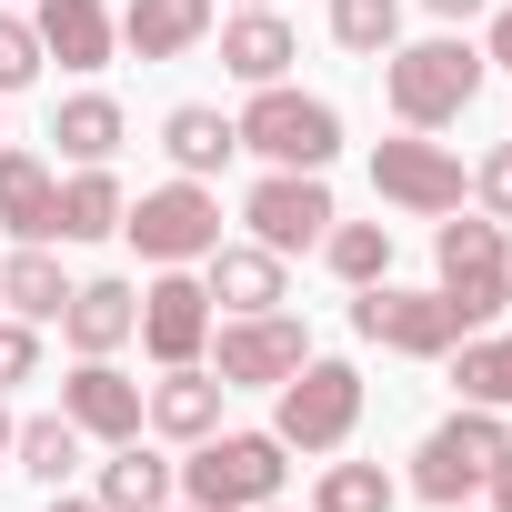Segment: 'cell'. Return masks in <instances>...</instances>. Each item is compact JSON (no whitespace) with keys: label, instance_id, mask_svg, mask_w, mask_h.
<instances>
[{"label":"cell","instance_id":"cell-1","mask_svg":"<svg viewBox=\"0 0 512 512\" xmlns=\"http://www.w3.org/2000/svg\"><path fill=\"white\" fill-rule=\"evenodd\" d=\"M482 71H492V61H482L462 31H442V41L382 51V101H392L402 131H442V121H462V111L482 101Z\"/></svg>","mask_w":512,"mask_h":512},{"label":"cell","instance_id":"cell-2","mask_svg":"<svg viewBox=\"0 0 512 512\" xmlns=\"http://www.w3.org/2000/svg\"><path fill=\"white\" fill-rule=\"evenodd\" d=\"M432 292L452 302V322L462 332H492L502 312H512V241H502V221L492 211H472V221H452L442 211V231H432Z\"/></svg>","mask_w":512,"mask_h":512},{"label":"cell","instance_id":"cell-3","mask_svg":"<svg viewBox=\"0 0 512 512\" xmlns=\"http://www.w3.org/2000/svg\"><path fill=\"white\" fill-rule=\"evenodd\" d=\"M282 472H292V452L272 432H211L181 462V502L191 512H251V502H282Z\"/></svg>","mask_w":512,"mask_h":512},{"label":"cell","instance_id":"cell-4","mask_svg":"<svg viewBox=\"0 0 512 512\" xmlns=\"http://www.w3.org/2000/svg\"><path fill=\"white\" fill-rule=\"evenodd\" d=\"M231 131H241V151H262L272 171H332V151H342V111L322 91H292V81L251 91V111Z\"/></svg>","mask_w":512,"mask_h":512},{"label":"cell","instance_id":"cell-5","mask_svg":"<svg viewBox=\"0 0 512 512\" xmlns=\"http://www.w3.org/2000/svg\"><path fill=\"white\" fill-rule=\"evenodd\" d=\"M121 231H131V251L151 272H171V262H211L221 251V191L211 181H161V191H141L131 211H121Z\"/></svg>","mask_w":512,"mask_h":512},{"label":"cell","instance_id":"cell-6","mask_svg":"<svg viewBox=\"0 0 512 512\" xmlns=\"http://www.w3.org/2000/svg\"><path fill=\"white\" fill-rule=\"evenodd\" d=\"M502 452H512V432H502V412H482V402H462L452 422H432V432H422V452H412V492L452 512V502H472V492L492 482V462H502Z\"/></svg>","mask_w":512,"mask_h":512},{"label":"cell","instance_id":"cell-7","mask_svg":"<svg viewBox=\"0 0 512 512\" xmlns=\"http://www.w3.org/2000/svg\"><path fill=\"white\" fill-rule=\"evenodd\" d=\"M352 422H362V372H352V362H322V352H312V362L282 382V402H272V442H282V452H342Z\"/></svg>","mask_w":512,"mask_h":512},{"label":"cell","instance_id":"cell-8","mask_svg":"<svg viewBox=\"0 0 512 512\" xmlns=\"http://www.w3.org/2000/svg\"><path fill=\"white\" fill-rule=\"evenodd\" d=\"M302 362H312V332H302L292 312H231V322L211 332V372H221L231 392H282Z\"/></svg>","mask_w":512,"mask_h":512},{"label":"cell","instance_id":"cell-9","mask_svg":"<svg viewBox=\"0 0 512 512\" xmlns=\"http://www.w3.org/2000/svg\"><path fill=\"white\" fill-rule=\"evenodd\" d=\"M372 191H382L392 211H412V221H442V211H462L472 171H462L432 131H402V141H372Z\"/></svg>","mask_w":512,"mask_h":512},{"label":"cell","instance_id":"cell-10","mask_svg":"<svg viewBox=\"0 0 512 512\" xmlns=\"http://www.w3.org/2000/svg\"><path fill=\"white\" fill-rule=\"evenodd\" d=\"M352 332H362V342H382V352H402V362H442V352L462 342L452 302H442V292H402L392 272H382V282H362Z\"/></svg>","mask_w":512,"mask_h":512},{"label":"cell","instance_id":"cell-11","mask_svg":"<svg viewBox=\"0 0 512 512\" xmlns=\"http://www.w3.org/2000/svg\"><path fill=\"white\" fill-rule=\"evenodd\" d=\"M241 221H251L262 251L292 262V251H322V231H332L342 211H332V181H322V171H262L251 201H241Z\"/></svg>","mask_w":512,"mask_h":512},{"label":"cell","instance_id":"cell-12","mask_svg":"<svg viewBox=\"0 0 512 512\" xmlns=\"http://www.w3.org/2000/svg\"><path fill=\"white\" fill-rule=\"evenodd\" d=\"M131 342H141L161 372L211 352V292H201V272H191V262H171V272L141 292V332H131Z\"/></svg>","mask_w":512,"mask_h":512},{"label":"cell","instance_id":"cell-13","mask_svg":"<svg viewBox=\"0 0 512 512\" xmlns=\"http://www.w3.org/2000/svg\"><path fill=\"white\" fill-rule=\"evenodd\" d=\"M61 412H71L81 442H141V382H131L111 352H91V362L61 382Z\"/></svg>","mask_w":512,"mask_h":512},{"label":"cell","instance_id":"cell-14","mask_svg":"<svg viewBox=\"0 0 512 512\" xmlns=\"http://www.w3.org/2000/svg\"><path fill=\"white\" fill-rule=\"evenodd\" d=\"M221 402H231L221 372L171 362L161 382H141V432H161V442H211V432H221Z\"/></svg>","mask_w":512,"mask_h":512},{"label":"cell","instance_id":"cell-15","mask_svg":"<svg viewBox=\"0 0 512 512\" xmlns=\"http://www.w3.org/2000/svg\"><path fill=\"white\" fill-rule=\"evenodd\" d=\"M201 292H211V312H282L292 272H282V251H262V241H221L201 262Z\"/></svg>","mask_w":512,"mask_h":512},{"label":"cell","instance_id":"cell-16","mask_svg":"<svg viewBox=\"0 0 512 512\" xmlns=\"http://www.w3.org/2000/svg\"><path fill=\"white\" fill-rule=\"evenodd\" d=\"M0 231L11 241H61V171L21 141H0Z\"/></svg>","mask_w":512,"mask_h":512},{"label":"cell","instance_id":"cell-17","mask_svg":"<svg viewBox=\"0 0 512 512\" xmlns=\"http://www.w3.org/2000/svg\"><path fill=\"white\" fill-rule=\"evenodd\" d=\"M292 61H302V31H292L282 11H231V21H221V71H231L241 91L292 81Z\"/></svg>","mask_w":512,"mask_h":512},{"label":"cell","instance_id":"cell-18","mask_svg":"<svg viewBox=\"0 0 512 512\" xmlns=\"http://www.w3.org/2000/svg\"><path fill=\"white\" fill-rule=\"evenodd\" d=\"M31 31H41V61H61V71H111V51H121V21L101 0H41Z\"/></svg>","mask_w":512,"mask_h":512},{"label":"cell","instance_id":"cell-19","mask_svg":"<svg viewBox=\"0 0 512 512\" xmlns=\"http://www.w3.org/2000/svg\"><path fill=\"white\" fill-rule=\"evenodd\" d=\"M211 21H221V0H121V51L181 61V51L211 41Z\"/></svg>","mask_w":512,"mask_h":512},{"label":"cell","instance_id":"cell-20","mask_svg":"<svg viewBox=\"0 0 512 512\" xmlns=\"http://www.w3.org/2000/svg\"><path fill=\"white\" fill-rule=\"evenodd\" d=\"M141 332V292L131 282H71V302H61V342L91 362V352H121Z\"/></svg>","mask_w":512,"mask_h":512},{"label":"cell","instance_id":"cell-21","mask_svg":"<svg viewBox=\"0 0 512 512\" xmlns=\"http://www.w3.org/2000/svg\"><path fill=\"white\" fill-rule=\"evenodd\" d=\"M61 302H71V272H61L51 241L0 251V312H11V322H61Z\"/></svg>","mask_w":512,"mask_h":512},{"label":"cell","instance_id":"cell-22","mask_svg":"<svg viewBox=\"0 0 512 512\" xmlns=\"http://www.w3.org/2000/svg\"><path fill=\"white\" fill-rule=\"evenodd\" d=\"M161 151H171V171H181V181H211V171H231L241 131H231V111H211V101H181V111L161 121Z\"/></svg>","mask_w":512,"mask_h":512},{"label":"cell","instance_id":"cell-23","mask_svg":"<svg viewBox=\"0 0 512 512\" xmlns=\"http://www.w3.org/2000/svg\"><path fill=\"white\" fill-rule=\"evenodd\" d=\"M121 131H131V121H121V101H111V91H71V101L51 111V141H61V161H71V171H81V161H111V151H121Z\"/></svg>","mask_w":512,"mask_h":512},{"label":"cell","instance_id":"cell-24","mask_svg":"<svg viewBox=\"0 0 512 512\" xmlns=\"http://www.w3.org/2000/svg\"><path fill=\"white\" fill-rule=\"evenodd\" d=\"M121 211H131V191L111 181V161H81V171L61 181V241H111Z\"/></svg>","mask_w":512,"mask_h":512},{"label":"cell","instance_id":"cell-25","mask_svg":"<svg viewBox=\"0 0 512 512\" xmlns=\"http://www.w3.org/2000/svg\"><path fill=\"white\" fill-rule=\"evenodd\" d=\"M101 512H151V502H171V462L161 452H141V442H111V462H101Z\"/></svg>","mask_w":512,"mask_h":512},{"label":"cell","instance_id":"cell-26","mask_svg":"<svg viewBox=\"0 0 512 512\" xmlns=\"http://www.w3.org/2000/svg\"><path fill=\"white\" fill-rule=\"evenodd\" d=\"M11 462H21L41 492H61V482L81 472V432H71V412H41V422H21V432H11Z\"/></svg>","mask_w":512,"mask_h":512},{"label":"cell","instance_id":"cell-27","mask_svg":"<svg viewBox=\"0 0 512 512\" xmlns=\"http://www.w3.org/2000/svg\"><path fill=\"white\" fill-rule=\"evenodd\" d=\"M452 352H462V362H452L462 402H482V412H512V332H462Z\"/></svg>","mask_w":512,"mask_h":512},{"label":"cell","instance_id":"cell-28","mask_svg":"<svg viewBox=\"0 0 512 512\" xmlns=\"http://www.w3.org/2000/svg\"><path fill=\"white\" fill-rule=\"evenodd\" d=\"M392 502H402V482L382 462H322V482H312V512H392Z\"/></svg>","mask_w":512,"mask_h":512},{"label":"cell","instance_id":"cell-29","mask_svg":"<svg viewBox=\"0 0 512 512\" xmlns=\"http://www.w3.org/2000/svg\"><path fill=\"white\" fill-rule=\"evenodd\" d=\"M322 262H332L352 292L382 282V272H392V221H332V231H322Z\"/></svg>","mask_w":512,"mask_h":512},{"label":"cell","instance_id":"cell-30","mask_svg":"<svg viewBox=\"0 0 512 512\" xmlns=\"http://www.w3.org/2000/svg\"><path fill=\"white\" fill-rule=\"evenodd\" d=\"M332 41L362 51V61L402 51V0H332Z\"/></svg>","mask_w":512,"mask_h":512},{"label":"cell","instance_id":"cell-31","mask_svg":"<svg viewBox=\"0 0 512 512\" xmlns=\"http://www.w3.org/2000/svg\"><path fill=\"white\" fill-rule=\"evenodd\" d=\"M31 81H41V31H31L21 11H0V101L31 91Z\"/></svg>","mask_w":512,"mask_h":512},{"label":"cell","instance_id":"cell-32","mask_svg":"<svg viewBox=\"0 0 512 512\" xmlns=\"http://www.w3.org/2000/svg\"><path fill=\"white\" fill-rule=\"evenodd\" d=\"M472 201H482L492 221H512V141H492V151L472 161Z\"/></svg>","mask_w":512,"mask_h":512},{"label":"cell","instance_id":"cell-33","mask_svg":"<svg viewBox=\"0 0 512 512\" xmlns=\"http://www.w3.org/2000/svg\"><path fill=\"white\" fill-rule=\"evenodd\" d=\"M41 372V322H0V392H21Z\"/></svg>","mask_w":512,"mask_h":512},{"label":"cell","instance_id":"cell-34","mask_svg":"<svg viewBox=\"0 0 512 512\" xmlns=\"http://www.w3.org/2000/svg\"><path fill=\"white\" fill-rule=\"evenodd\" d=\"M482 61H492V71H512V0L492 11V31H482Z\"/></svg>","mask_w":512,"mask_h":512},{"label":"cell","instance_id":"cell-35","mask_svg":"<svg viewBox=\"0 0 512 512\" xmlns=\"http://www.w3.org/2000/svg\"><path fill=\"white\" fill-rule=\"evenodd\" d=\"M482 492H492V512H512V452L492 462V482H482Z\"/></svg>","mask_w":512,"mask_h":512},{"label":"cell","instance_id":"cell-36","mask_svg":"<svg viewBox=\"0 0 512 512\" xmlns=\"http://www.w3.org/2000/svg\"><path fill=\"white\" fill-rule=\"evenodd\" d=\"M432 21H472V11H492V0H422Z\"/></svg>","mask_w":512,"mask_h":512},{"label":"cell","instance_id":"cell-37","mask_svg":"<svg viewBox=\"0 0 512 512\" xmlns=\"http://www.w3.org/2000/svg\"><path fill=\"white\" fill-rule=\"evenodd\" d=\"M51 512H101V492H71V482H61V492H51Z\"/></svg>","mask_w":512,"mask_h":512},{"label":"cell","instance_id":"cell-38","mask_svg":"<svg viewBox=\"0 0 512 512\" xmlns=\"http://www.w3.org/2000/svg\"><path fill=\"white\" fill-rule=\"evenodd\" d=\"M11 432H21V422H11V402H0V452H11Z\"/></svg>","mask_w":512,"mask_h":512},{"label":"cell","instance_id":"cell-39","mask_svg":"<svg viewBox=\"0 0 512 512\" xmlns=\"http://www.w3.org/2000/svg\"><path fill=\"white\" fill-rule=\"evenodd\" d=\"M241 11H272V0H241Z\"/></svg>","mask_w":512,"mask_h":512},{"label":"cell","instance_id":"cell-40","mask_svg":"<svg viewBox=\"0 0 512 512\" xmlns=\"http://www.w3.org/2000/svg\"><path fill=\"white\" fill-rule=\"evenodd\" d=\"M251 512H282V502H251Z\"/></svg>","mask_w":512,"mask_h":512},{"label":"cell","instance_id":"cell-41","mask_svg":"<svg viewBox=\"0 0 512 512\" xmlns=\"http://www.w3.org/2000/svg\"><path fill=\"white\" fill-rule=\"evenodd\" d=\"M151 512H171V502H151ZM181 512H191V502H181Z\"/></svg>","mask_w":512,"mask_h":512},{"label":"cell","instance_id":"cell-42","mask_svg":"<svg viewBox=\"0 0 512 512\" xmlns=\"http://www.w3.org/2000/svg\"><path fill=\"white\" fill-rule=\"evenodd\" d=\"M452 512H462V502H452Z\"/></svg>","mask_w":512,"mask_h":512}]
</instances>
